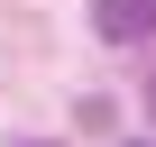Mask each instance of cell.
Returning <instances> with one entry per match:
<instances>
[{
	"label": "cell",
	"instance_id": "1",
	"mask_svg": "<svg viewBox=\"0 0 156 147\" xmlns=\"http://www.w3.org/2000/svg\"><path fill=\"white\" fill-rule=\"evenodd\" d=\"M92 28L110 46H147L156 37V0H92Z\"/></svg>",
	"mask_w": 156,
	"mask_h": 147
}]
</instances>
